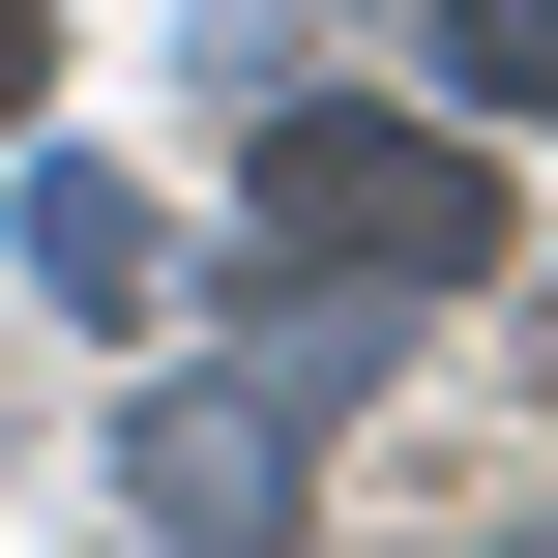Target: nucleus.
I'll return each instance as SVG.
<instances>
[{
  "label": "nucleus",
  "instance_id": "1",
  "mask_svg": "<svg viewBox=\"0 0 558 558\" xmlns=\"http://www.w3.org/2000/svg\"><path fill=\"white\" fill-rule=\"evenodd\" d=\"M265 235L383 265V294H500V147H441V118H265Z\"/></svg>",
  "mask_w": 558,
  "mask_h": 558
},
{
  "label": "nucleus",
  "instance_id": "2",
  "mask_svg": "<svg viewBox=\"0 0 558 558\" xmlns=\"http://www.w3.org/2000/svg\"><path fill=\"white\" fill-rule=\"evenodd\" d=\"M118 500H147V530H265V500H294V412H265V383H206V412H147V441H118Z\"/></svg>",
  "mask_w": 558,
  "mask_h": 558
},
{
  "label": "nucleus",
  "instance_id": "3",
  "mask_svg": "<svg viewBox=\"0 0 558 558\" xmlns=\"http://www.w3.org/2000/svg\"><path fill=\"white\" fill-rule=\"evenodd\" d=\"M29 294H88V324H147V206H118V177H29Z\"/></svg>",
  "mask_w": 558,
  "mask_h": 558
},
{
  "label": "nucleus",
  "instance_id": "4",
  "mask_svg": "<svg viewBox=\"0 0 558 558\" xmlns=\"http://www.w3.org/2000/svg\"><path fill=\"white\" fill-rule=\"evenodd\" d=\"M29 88H59V29H29V0H0V118H29Z\"/></svg>",
  "mask_w": 558,
  "mask_h": 558
}]
</instances>
